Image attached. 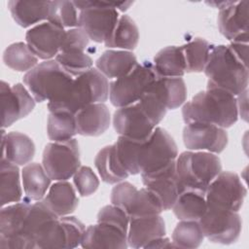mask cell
I'll use <instances>...</instances> for the list:
<instances>
[{
  "label": "cell",
  "mask_w": 249,
  "mask_h": 249,
  "mask_svg": "<svg viewBox=\"0 0 249 249\" xmlns=\"http://www.w3.org/2000/svg\"><path fill=\"white\" fill-rule=\"evenodd\" d=\"M55 60L74 78L92 68L93 64L91 57L84 51L78 49H69L59 52L55 56Z\"/></svg>",
  "instance_id": "ab89813d"
},
{
  "label": "cell",
  "mask_w": 249,
  "mask_h": 249,
  "mask_svg": "<svg viewBox=\"0 0 249 249\" xmlns=\"http://www.w3.org/2000/svg\"><path fill=\"white\" fill-rule=\"evenodd\" d=\"M183 141L191 151H207L220 154L228 145V133L225 128L206 123L186 124L183 129Z\"/></svg>",
  "instance_id": "9a60e30c"
},
{
  "label": "cell",
  "mask_w": 249,
  "mask_h": 249,
  "mask_svg": "<svg viewBox=\"0 0 249 249\" xmlns=\"http://www.w3.org/2000/svg\"><path fill=\"white\" fill-rule=\"evenodd\" d=\"M56 218L58 217L47 206L43 199L31 204L20 232V236L27 243L28 249L36 248L37 239L48 225Z\"/></svg>",
  "instance_id": "cb8c5ba5"
},
{
  "label": "cell",
  "mask_w": 249,
  "mask_h": 249,
  "mask_svg": "<svg viewBox=\"0 0 249 249\" xmlns=\"http://www.w3.org/2000/svg\"><path fill=\"white\" fill-rule=\"evenodd\" d=\"M79 13V27L96 43L105 42L119 19L113 2L73 1Z\"/></svg>",
  "instance_id": "8992f818"
},
{
  "label": "cell",
  "mask_w": 249,
  "mask_h": 249,
  "mask_svg": "<svg viewBox=\"0 0 249 249\" xmlns=\"http://www.w3.org/2000/svg\"><path fill=\"white\" fill-rule=\"evenodd\" d=\"M143 185L160 200L163 211L170 210L183 188L176 174V160L154 172L141 174Z\"/></svg>",
  "instance_id": "e0dca14e"
},
{
  "label": "cell",
  "mask_w": 249,
  "mask_h": 249,
  "mask_svg": "<svg viewBox=\"0 0 249 249\" xmlns=\"http://www.w3.org/2000/svg\"><path fill=\"white\" fill-rule=\"evenodd\" d=\"M97 222L109 223L127 231L129 217L122 208L112 204L106 205L99 210L97 214Z\"/></svg>",
  "instance_id": "ee69618b"
},
{
  "label": "cell",
  "mask_w": 249,
  "mask_h": 249,
  "mask_svg": "<svg viewBox=\"0 0 249 249\" xmlns=\"http://www.w3.org/2000/svg\"><path fill=\"white\" fill-rule=\"evenodd\" d=\"M178 157V150L173 138L166 130L156 127L151 136L142 141L138 153L140 174L159 170Z\"/></svg>",
  "instance_id": "ba28073f"
},
{
  "label": "cell",
  "mask_w": 249,
  "mask_h": 249,
  "mask_svg": "<svg viewBox=\"0 0 249 249\" xmlns=\"http://www.w3.org/2000/svg\"><path fill=\"white\" fill-rule=\"evenodd\" d=\"M85 225L74 216L53 220L36 242V248H75L81 245Z\"/></svg>",
  "instance_id": "7c38bea8"
},
{
  "label": "cell",
  "mask_w": 249,
  "mask_h": 249,
  "mask_svg": "<svg viewBox=\"0 0 249 249\" xmlns=\"http://www.w3.org/2000/svg\"><path fill=\"white\" fill-rule=\"evenodd\" d=\"M246 189L238 175L221 171L205 191L207 206L238 212L246 196Z\"/></svg>",
  "instance_id": "8fae6325"
},
{
  "label": "cell",
  "mask_w": 249,
  "mask_h": 249,
  "mask_svg": "<svg viewBox=\"0 0 249 249\" xmlns=\"http://www.w3.org/2000/svg\"><path fill=\"white\" fill-rule=\"evenodd\" d=\"M248 4L247 0L230 1L220 9L218 27L228 40L248 44Z\"/></svg>",
  "instance_id": "ac0fdd59"
},
{
  "label": "cell",
  "mask_w": 249,
  "mask_h": 249,
  "mask_svg": "<svg viewBox=\"0 0 249 249\" xmlns=\"http://www.w3.org/2000/svg\"><path fill=\"white\" fill-rule=\"evenodd\" d=\"M76 190L82 196H89L96 192L99 180L96 174L89 166H81L73 176Z\"/></svg>",
  "instance_id": "7bdbcfd3"
},
{
  "label": "cell",
  "mask_w": 249,
  "mask_h": 249,
  "mask_svg": "<svg viewBox=\"0 0 249 249\" xmlns=\"http://www.w3.org/2000/svg\"><path fill=\"white\" fill-rule=\"evenodd\" d=\"M212 45L203 38H194L181 46L186 72H202L206 65Z\"/></svg>",
  "instance_id": "d590c367"
},
{
  "label": "cell",
  "mask_w": 249,
  "mask_h": 249,
  "mask_svg": "<svg viewBox=\"0 0 249 249\" xmlns=\"http://www.w3.org/2000/svg\"><path fill=\"white\" fill-rule=\"evenodd\" d=\"M113 125L120 136L138 141L148 139L156 128L138 102L117 109L113 116Z\"/></svg>",
  "instance_id": "5bb4252c"
},
{
  "label": "cell",
  "mask_w": 249,
  "mask_h": 249,
  "mask_svg": "<svg viewBox=\"0 0 249 249\" xmlns=\"http://www.w3.org/2000/svg\"><path fill=\"white\" fill-rule=\"evenodd\" d=\"M81 246L83 248H120L124 249L127 244V231L109 224L97 222L85 231Z\"/></svg>",
  "instance_id": "d6986e66"
},
{
  "label": "cell",
  "mask_w": 249,
  "mask_h": 249,
  "mask_svg": "<svg viewBox=\"0 0 249 249\" xmlns=\"http://www.w3.org/2000/svg\"><path fill=\"white\" fill-rule=\"evenodd\" d=\"M247 89L238 94V98L236 99L237 112L240 117L247 122Z\"/></svg>",
  "instance_id": "c3c4849f"
},
{
  "label": "cell",
  "mask_w": 249,
  "mask_h": 249,
  "mask_svg": "<svg viewBox=\"0 0 249 249\" xmlns=\"http://www.w3.org/2000/svg\"><path fill=\"white\" fill-rule=\"evenodd\" d=\"M204 74L208 78L207 88H219L238 95L248 86V67L231 53L229 46H212Z\"/></svg>",
  "instance_id": "7a4b0ae2"
},
{
  "label": "cell",
  "mask_w": 249,
  "mask_h": 249,
  "mask_svg": "<svg viewBox=\"0 0 249 249\" xmlns=\"http://www.w3.org/2000/svg\"><path fill=\"white\" fill-rule=\"evenodd\" d=\"M182 116L186 124L206 123L227 128L238 118L236 98L225 89L207 88L183 106Z\"/></svg>",
  "instance_id": "6da1fadb"
},
{
  "label": "cell",
  "mask_w": 249,
  "mask_h": 249,
  "mask_svg": "<svg viewBox=\"0 0 249 249\" xmlns=\"http://www.w3.org/2000/svg\"><path fill=\"white\" fill-rule=\"evenodd\" d=\"M34 155L35 145L29 136L18 131L5 134L4 128H2L1 160L17 165H25L31 161Z\"/></svg>",
  "instance_id": "7402d4cb"
},
{
  "label": "cell",
  "mask_w": 249,
  "mask_h": 249,
  "mask_svg": "<svg viewBox=\"0 0 249 249\" xmlns=\"http://www.w3.org/2000/svg\"><path fill=\"white\" fill-rule=\"evenodd\" d=\"M22 186L25 196L29 201L42 200L50 189L51 178L42 164L29 162L21 170Z\"/></svg>",
  "instance_id": "f1b7e54d"
},
{
  "label": "cell",
  "mask_w": 249,
  "mask_h": 249,
  "mask_svg": "<svg viewBox=\"0 0 249 249\" xmlns=\"http://www.w3.org/2000/svg\"><path fill=\"white\" fill-rule=\"evenodd\" d=\"M157 78L152 63H137L128 74L110 82L112 105L121 108L136 103Z\"/></svg>",
  "instance_id": "52a82bcc"
},
{
  "label": "cell",
  "mask_w": 249,
  "mask_h": 249,
  "mask_svg": "<svg viewBox=\"0 0 249 249\" xmlns=\"http://www.w3.org/2000/svg\"><path fill=\"white\" fill-rule=\"evenodd\" d=\"M141 142L142 141L119 136L114 144L118 160L129 175L140 173L138 167V153Z\"/></svg>",
  "instance_id": "60d3db41"
},
{
  "label": "cell",
  "mask_w": 249,
  "mask_h": 249,
  "mask_svg": "<svg viewBox=\"0 0 249 249\" xmlns=\"http://www.w3.org/2000/svg\"><path fill=\"white\" fill-rule=\"evenodd\" d=\"M164 235L165 224L160 215L129 219L127 244L132 248H144L150 241Z\"/></svg>",
  "instance_id": "44dd1931"
},
{
  "label": "cell",
  "mask_w": 249,
  "mask_h": 249,
  "mask_svg": "<svg viewBox=\"0 0 249 249\" xmlns=\"http://www.w3.org/2000/svg\"><path fill=\"white\" fill-rule=\"evenodd\" d=\"M109 97L108 79L96 68L74 78L66 92L56 101L48 102L49 112L63 110L75 114L92 103H104Z\"/></svg>",
  "instance_id": "3957f363"
},
{
  "label": "cell",
  "mask_w": 249,
  "mask_h": 249,
  "mask_svg": "<svg viewBox=\"0 0 249 249\" xmlns=\"http://www.w3.org/2000/svg\"><path fill=\"white\" fill-rule=\"evenodd\" d=\"M163 211L159 197L148 188L144 187L137 190L127 210L130 218L160 215Z\"/></svg>",
  "instance_id": "74e56055"
},
{
  "label": "cell",
  "mask_w": 249,
  "mask_h": 249,
  "mask_svg": "<svg viewBox=\"0 0 249 249\" xmlns=\"http://www.w3.org/2000/svg\"><path fill=\"white\" fill-rule=\"evenodd\" d=\"M138 189L129 182L118 183L111 192V202L112 204L122 208L126 214L130 202Z\"/></svg>",
  "instance_id": "f6af8a7d"
},
{
  "label": "cell",
  "mask_w": 249,
  "mask_h": 249,
  "mask_svg": "<svg viewBox=\"0 0 249 249\" xmlns=\"http://www.w3.org/2000/svg\"><path fill=\"white\" fill-rule=\"evenodd\" d=\"M0 96L2 128L9 127L18 120L26 117L35 107L34 97L19 83L11 87L5 81H1Z\"/></svg>",
  "instance_id": "4fadbf2b"
},
{
  "label": "cell",
  "mask_w": 249,
  "mask_h": 249,
  "mask_svg": "<svg viewBox=\"0 0 249 249\" xmlns=\"http://www.w3.org/2000/svg\"><path fill=\"white\" fill-rule=\"evenodd\" d=\"M3 61L9 68L24 72L34 68L38 63V57L31 52L27 44L17 42L8 46L3 53Z\"/></svg>",
  "instance_id": "8d00e7d4"
},
{
  "label": "cell",
  "mask_w": 249,
  "mask_h": 249,
  "mask_svg": "<svg viewBox=\"0 0 249 249\" xmlns=\"http://www.w3.org/2000/svg\"><path fill=\"white\" fill-rule=\"evenodd\" d=\"M80 163L79 144L75 138L51 142L45 146L42 165L52 180L69 179L79 169Z\"/></svg>",
  "instance_id": "9c48e42d"
},
{
  "label": "cell",
  "mask_w": 249,
  "mask_h": 249,
  "mask_svg": "<svg viewBox=\"0 0 249 249\" xmlns=\"http://www.w3.org/2000/svg\"><path fill=\"white\" fill-rule=\"evenodd\" d=\"M89 36L81 27L68 29L65 31L60 52L69 49H78L85 51V49L89 45Z\"/></svg>",
  "instance_id": "bcb514c9"
},
{
  "label": "cell",
  "mask_w": 249,
  "mask_h": 249,
  "mask_svg": "<svg viewBox=\"0 0 249 249\" xmlns=\"http://www.w3.org/2000/svg\"><path fill=\"white\" fill-rule=\"evenodd\" d=\"M233 55L246 67H248L247 56H248V44L240 42H231L228 45Z\"/></svg>",
  "instance_id": "7dc6e473"
},
{
  "label": "cell",
  "mask_w": 249,
  "mask_h": 249,
  "mask_svg": "<svg viewBox=\"0 0 249 249\" xmlns=\"http://www.w3.org/2000/svg\"><path fill=\"white\" fill-rule=\"evenodd\" d=\"M154 71L158 78H181L186 73L185 59L181 47L168 46L154 57Z\"/></svg>",
  "instance_id": "83f0119b"
},
{
  "label": "cell",
  "mask_w": 249,
  "mask_h": 249,
  "mask_svg": "<svg viewBox=\"0 0 249 249\" xmlns=\"http://www.w3.org/2000/svg\"><path fill=\"white\" fill-rule=\"evenodd\" d=\"M30 207L31 203L29 200L16 202L15 204L8 205L6 207L3 206L0 212V236H20V232Z\"/></svg>",
  "instance_id": "1f68e13d"
},
{
  "label": "cell",
  "mask_w": 249,
  "mask_h": 249,
  "mask_svg": "<svg viewBox=\"0 0 249 249\" xmlns=\"http://www.w3.org/2000/svg\"><path fill=\"white\" fill-rule=\"evenodd\" d=\"M175 247L173 242L169 240V238L161 236L150 241L144 248H170Z\"/></svg>",
  "instance_id": "681fc988"
},
{
  "label": "cell",
  "mask_w": 249,
  "mask_h": 249,
  "mask_svg": "<svg viewBox=\"0 0 249 249\" xmlns=\"http://www.w3.org/2000/svg\"><path fill=\"white\" fill-rule=\"evenodd\" d=\"M222 171L218 156L209 152L186 151L176 159V174L184 189L205 193L208 185Z\"/></svg>",
  "instance_id": "5b68a950"
},
{
  "label": "cell",
  "mask_w": 249,
  "mask_h": 249,
  "mask_svg": "<svg viewBox=\"0 0 249 249\" xmlns=\"http://www.w3.org/2000/svg\"><path fill=\"white\" fill-rule=\"evenodd\" d=\"M178 220L198 221L207 209L205 193L184 189L178 196L172 208Z\"/></svg>",
  "instance_id": "f546056e"
},
{
  "label": "cell",
  "mask_w": 249,
  "mask_h": 249,
  "mask_svg": "<svg viewBox=\"0 0 249 249\" xmlns=\"http://www.w3.org/2000/svg\"><path fill=\"white\" fill-rule=\"evenodd\" d=\"M204 235L198 221L180 220L172 232V242L179 248H197Z\"/></svg>",
  "instance_id": "f35d334b"
},
{
  "label": "cell",
  "mask_w": 249,
  "mask_h": 249,
  "mask_svg": "<svg viewBox=\"0 0 249 249\" xmlns=\"http://www.w3.org/2000/svg\"><path fill=\"white\" fill-rule=\"evenodd\" d=\"M0 195L2 207L10 202H19L22 197L19 169L5 160H0Z\"/></svg>",
  "instance_id": "d6a6232c"
},
{
  "label": "cell",
  "mask_w": 249,
  "mask_h": 249,
  "mask_svg": "<svg viewBox=\"0 0 249 249\" xmlns=\"http://www.w3.org/2000/svg\"><path fill=\"white\" fill-rule=\"evenodd\" d=\"M48 136L53 142L67 141L77 134L75 114L68 111H52L47 123Z\"/></svg>",
  "instance_id": "e575fe53"
},
{
  "label": "cell",
  "mask_w": 249,
  "mask_h": 249,
  "mask_svg": "<svg viewBox=\"0 0 249 249\" xmlns=\"http://www.w3.org/2000/svg\"><path fill=\"white\" fill-rule=\"evenodd\" d=\"M198 223L203 235L208 240L220 244L234 243L242 228V221L237 212L212 206H207Z\"/></svg>",
  "instance_id": "30bf717a"
},
{
  "label": "cell",
  "mask_w": 249,
  "mask_h": 249,
  "mask_svg": "<svg viewBox=\"0 0 249 249\" xmlns=\"http://www.w3.org/2000/svg\"><path fill=\"white\" fill-rule=\"evenodd\" d=\"M139 41V31L135 22L126 15L121 16L111 35L104 42L107 48L134 50Z\"/></svg>",
  "instance_id": "836d02e7"
},
{
  "label": "cell",
  "mask_w": 249,
  "mask_h": 249,
  "mask_svg": "<svg viewBox=\"0 0 249 249\" xmlns=\"http://www.w3.org/2000/svg\"><path fill=\"white\" fill-rule=\"evenodd\" d=\"M74 77L55 59L37 64L23 76V83L36 102L58 100L68 89Z\"/></svg>",
  "instance_id": "277c9868"
},
{
  "label": "cell",
  "mask_w": 249,
  "mask_h": 249,
  "mask_svg": "<svg viewBox=\"0 0 249 249\" xmlns=\"http://www.w3.org/2000/svg\"><path fill=\"white\" fill-rule=\"evenodd\" d=\"M48 21L63 28L79 27V15L73 1H52V13Z\"/></svg>",
  "instance_id": "b9f144b4"
},
{
  "label": "cell",
  "mask_w": 249,
  "mask_h": 249,
  "mask_svg": "<svg viewBox=\"0 0 249 249\" xmlns=\"http://www.w3.org/2000/svg\"><path fill=\"white\" fill-rule=\"evenodd\" d=\"M43 201L58 218L70 215L79 204V198L73 186L66 180L53 184Z\"/></svg>",
  "instance_id": "4316f807"
},
{
  "label": "cell",
  "mask_w": 249,
  "mask_h": 249,
  "mask_svg": "<svg viewBox=\"0 0 249 249\" xmlns=\"http://www.w3.org/2000/svg\"><path fill=\"white\" fill-rule=\"evenodd\" d=\"M65 31L62 26L46 21L26 32V44L38 58L51 60L60 52Z\"/></svg>",
  "instance_id": "2e32d148"
},
{
  "label": "cell",
  "mask_w": 249,
  "mask_h": 249,
  "mask_svg": "<svg viewBox=\"0 0 249 249\" xmlns=\"http://www.w3.org/2000/svg\"><path fill=\"white\" fill-rule=\"evenodd\" d=\"M77 133L84 136H99L110 125L111 116L104 103H92L75 113Z\"/></svg>",
  "instance_id": "ffe728a7"
},
{
  "label": "cell",
  "mask_w": 249,
  "mask_h": 249,
  "mask_svg": "<svg viewBox=\"0 0 249 249\" xmlns=\"http://www.w3.org/2000/svg\"><path fill=\"white\" fill-rule=\"evenodd\" d=\"M94 164L102 181L107 184H118L129 176L118 160L114 144L105 146L97 153Z\"/></svg>",
  "instance_id": "4dcf8cb0"
},
{
  "label": "cell",
  "mask_w": 249,
  "mask_h": 249,
  "mask_svg": "<svg viewBox=\"0 0 249 249\" xmlns=\"http://www.w3.org/2000/svg\"><path fill=\"white\" fill-rule=\"evenodd\" d=\"M147 90L166 110L180 107L187 98V88L182 78H157Z\"/></svg>",
  "instance_id": "603a6c76"
},
{
  "label": "cell",
  "mask_w": 249,
  "mask_h": 249,
  "mask_svg": "<svg viewBox=\"0 0 249 249\" xmlns=\"http://www.w3.org/2000/svg\"><path fill=\"white\" fill-rule=\"evenodd\" d=\"M136 56L129 51H105L95 61L96 69L107 79H119L128 74L137 64Z\"/></svg>",
  "instance_id": "484cf974"
},
{
  "label": "cell",
  "mask_w": 249,
  "mask_h": 249,
  "mask_svg": "<svg viewBox=\"0 0 249 249\" xmlns=\"http://www.w3.org/2000/svg\"><path fill=\"white\" fill-rule=\"evenodd\" d=\"M8 8L14 20L21 27H29L43 20H49L52 13V1L11 0Z\"/></svg>",
  "instance_id": "d4e9b609"
}]
</instances>
